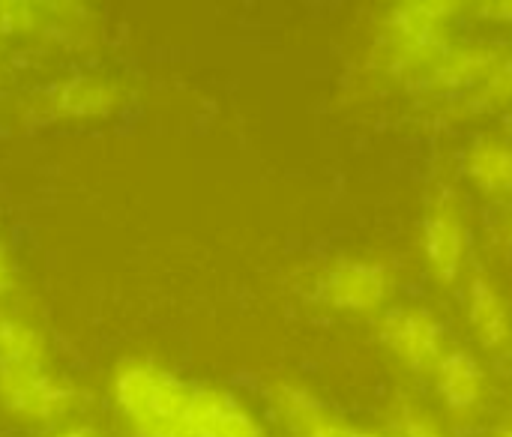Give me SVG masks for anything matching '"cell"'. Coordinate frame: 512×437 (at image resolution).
<instances>
[{
  "label": "cell",
  "mask_w": 512,
  "mask_h": 437,
  "mask_svg": "<svg viewBox=\"0 0 512 437\" xmlns=\"http://www.w3.org/2000/svg\"><path fill=\"white\" fill-rule=\"evenodd\" d=\"M15 276H18V270H15V258H12V252H9L6 240L0 237V297L12 294V288H15Z\"/></svg>",
  "instance_id": "cell-17"
},
{
  "label": "cell",
  "mask_w": 512,
  "mask_h": 437,
  "mask_svg": "<svg viewBox=\"0 0 512 437\" xmlns=\"http://www.w3.org/2000/svg\"><path fill=\"white\" fill-rule=\"evenodd\" d=\"M501 437H512V426H510V429H507V432H504V435H501Z\"/></svg>",
  "instance_id": "cell-21"
},
{
  "label": "cell",
  "mask_w": 512,
  "mask_h": 437,
  "mask_svg": "<svg viewBox=\"0 0 512 437\" xmlns=\"http://www.w3.org/2000/svg\"><path fill=\"white\" fill-rule=\"evenodd\" d=\"M456 18V6L450 3H402L393 6L384 30L408 63H429L432 69L450 54L447 36Z\"/></svg>",
  "instance_id": "cell-3"
},
{
  "label": "cell",
  "mask_w": 512,
  "mask_h": 437,
  "mask_svg": "<svg viewBox=\"0 0 512 437\" xmlns=\"http://www.w3.org/2000/svg\"><path fill=\"white\" fill-rule=\"evenodd\" d=\"M495 69V54L489 51H450L429 75L432 84H441V87H462V84H471L477 81L483 72Z\"/></svg>",
  "instance_id": "cell-13"
},
{
  "label": "cell",
  "mask_w": 512,
  "mask_h": 437,
  "mask_svg": "<svg viewBox=\"0 0 512 437\" xmlns=\"http://www.w3.org/2000/svg\"><path fill=\"white\" fill-rule=\"evenodd\" d=\"M468 318H471V327L483 345L498 348L510 339L507 303L501 300L498 288L483 276H474V282L468 288Z\"/></svg>",
  "instance_id": "cell-10"
},
{
  "label": "cell",
  "mask_w": 512,
  "mask_h": 437,
  "mask_svg": "<svg viewBox=\"0 0 512 437\" xmlns=\"http://www.w3.org/2000/svg\"><path fill=\"white\" fill-rule=\"evenodd\" d=\"M396 435L399 437H447L435 420H429L423 411L417 408H399L396 411Z\"/></svg>",
  "instance_id": "cell-14"
},
{
  "label": "cell",
  "mask_w": 512,
  "mask_h": 437,
  "mask_svg": "<svg viewBox=\"0 0 512 437\" xmlns=\"http://www.w3.org/2000/svg\"><path fill=\"white\" fill-rule=\"evenodd\" d=\"M507 132H510V138H512V114L507 117Z\"/></svg>",
  "instance_id": "cell-20"
},
{
  "label": "cell",
  "mask_w": 512,
  "mask_h": 437,
  "mask_svg": "<svg viewBox=\"0 0 512 437\" xmlns=\"http://www.w3.org/2000/svg\"><path fill=\"white\" fill-rule=\"evenodd\" d=\"M435 381H438V393L447 402V408L453 411H468L480 402L483 396V366L471 351H447L435 369Z\"/></svg>",
  "instance_id": "cell-8"
},
{
  "label": "cell",
  "mask_w": 512,
  "mask_h": 437,
  "mask_svg": "<svg viewBox=\"0 0 512 437\" xmlns=\"http://www.w3.org/2000/svg\"><path fill=\"white\" fill-rule=\"evenodd\" d=\"M33 21H36V12H30V6H0V36L30 30Z\"/></svg>",
  "instance_id": "cell-16"
},
{
  "label": "cell",
  "mask_w": 512,
  "mask_h": 437,
  "mask_svg": "<svg viewBox=\"0 0 512 437\" xmlns=\"http://www.w3.org/2000/svg\"><path fill=\"white\" fill-rule=\"evenodd\" d=\"M483 15L495 18V21H512V0H507V3H486Z\"/></svg>",
  "instance_id": "cell-18"
},
{
  "label": "cell",
  "mask_w": 512,
  "mask_h": 437,
  "mask_svg": "<svg viewBox=\"0 0 512 437\" xmlns=\"http://www.w3.org/2000/svg\"><path fill=\"white\" fill-rule=\"evenodd\" d=\"M390 276L372 261H339L321 282L327 306L342 312H372L387 300Z\"/></svg>",
  "instance_id": "cell-5"
},
{
  "label": "cell",
  "mask_w": 512,
  "mask_h": 437,
  "mask_svg": "<svg viewBox=\"0 0 512 437\" xmlns=\"http://www.w3.org/2000/svg\"><path fill=\"white\" fill-rule=\"evenodd\" d=\"M512 99V60L492 69L486 87H483V102H507Z\"/></svg>",
  "instance_id": "cell-15"
},
{
  "label": "cell",
  "mask_w": 512,
  "mask_h": 437,
  "mask_svg": "<svg viewBox=\"0 0 512 437\" xmlns=\"http://www.w3.org/2000/svg\"><path fill=\"white\" fill-rule=\"evenodd\" d=\"M51 437H102L96 429H87V426H72V429H63Z\"/></svg>",
  "instance_id": "cell-19"
},
{
  "label": "cell",
  "mask_w": 512,
  "mask_h": 437,
  "mask_svg": "<svg viewBox=\"0 0 512 437\" xmlns=\"http://www.w3.org/2000/svg\"><path fill=\"white\" fill-rule=\"evenodd\" d=\"M111 399L132 437H264L231 393L189 384L141 357L117 366Z\"/></svg>",
  "instance_id": "cell-1"
},
{
  "label": "cell",
  "mask_w": 512,
  "mask_h": 437,
  "mask_svg": "<svg viewBox=\"0 0 512 437\" xmlns=\"http://www.w3.org/2000/svg\"><path fill=\"white\" fill-rule=\"evenodd\" d=\"M273 405L297 437H384L333 417L309 390L294 384H276Z\"/></svg>",
  "instance_id": "cell-6"
},
{
  "label": "cell",
  "mask_w": 512,
  "mask_h": 437,
  "mask_svg": "<svg viewBox=\"0 0 512 437\" xmlns=\"http://www.w3.org/2000/svg\"><path fill=\"white\" fill-rule=\"evenodd\" d=\"M0 366H51L42 330L6 309H0Z\"/></svg>",
  "instance_id": "cell-11"
},
{
  "label": "cell",
  "mask_w": 512,
  "mask_h": 437,
  "mask_svg": "<svg viewBox=\"0 0 512 437\" xmlns=\"http://www.w3.org/2000/svg\"><path fill=\"white\" fill-rule=\"evenodd\" d=\"M54 105L66 117H105L120 105V90L102 75H78L57 90Z\"/></svg>",
  "instance_id": "cell-9"
},
{
  "label": "cell",
  "mask_w": 512,
  "mask_h": 437,
  "mask_svg": "<svg viewBox=\"0 0 512 437\" xmlns=\"http://www.w3.org/2000/svg\"><path fill=\"white\" fill-rule=\"evenodd\" d=\"M423 252L441 282H453L465 261V225L450 195H444L423 219Z\"/></svg>",
  "instance_id": "cell-7"
},
{
  "label": "cell",
  "mask_w": 512,
  "mask_h": 437,
  "mask_svg": "<svg viewBox=\"0 0 512 437\" xmlns=\"http://www.w3.org/2000/svg\"><path fill=\"white\" fill-rule=\"evenodd\" d=\"M468 174L471 180L489 195H510L512 192V147L498 141H480L468 153Z\"/></svg>",
  "instance_id": "cell-12"
},
{
  "label": "cell",
  "mask_w": 512,
  "mask_h": 437,
  "mask_svg": "<svg viewBox=\"0 0 512 437\" xmlns=\"http://www.w3.org/2000/svg\"><path fill=\"white\" fill-rule=\"evenodd\" d=\"M381 342L414 372H435L444 351V333L426 309H390L381 321Z\"/></svg>",
  "instance_id": "cell-4"
},
{
  "label": "cell",
  "mask_w": 512,
  "mask_h": 437,
  "mask_svg": "<svg viewBox=\"0 0 512 437\" xmlns=\"http://www.w3.org/2000/svg\"><path fill=\"white\" fill-rule=\"evenodd\" d=\"M0 408L30 426H57L78 408V393L51 366H0Z\"/></svg>",
  "instance_id": "cell-2"
}]
</instances>
